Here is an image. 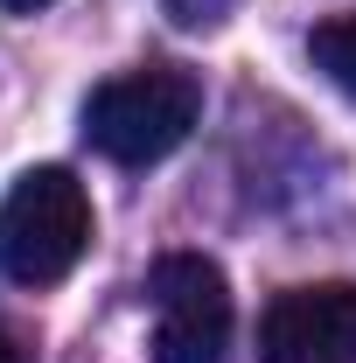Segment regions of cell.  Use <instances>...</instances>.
I'll return each instance as SVG.
<instances>
[{"label":"cell","mask_w":356,"mask_h":363,"mask_svg":"<svg viewBox=\"0 0 356 363\" xmlns=\"http://www.w3.org/2000/svg\"><path fill=\"white\" fill-rule=\"evenodd\" d=\"M308 56H314V70H321L335 91H350V98H356V14L321 21V28L308 35Z\"/></svg>","instance_id":"5b68a950"},{"label":"cell","mask_w":356,"mask_h":363,"mask_svg":"<svg viewBox=\"0 0 356 363\" xmlns=\"http://www.w3.org/2000/svg\"><path fill=\"white\" fill-rule=\"evenodd\" d=\"M259 363H356V286L314 279L272 294L259 321Z\"/></svg>","instance_id":"277c9868"},{"label":"cell","mask_w":356,"mask_h":363,"mask_svg":"<svg viewBox=\"0 0 356 363\" xmlns=\"http://www.w3.org/2000/svg\"><path fill=\"white\" fill-rule=\"evenodd\" d=\"M203 119V84L175 70V63H147L126 77H105L84 98V140L119 161V168H147L161 154H175Z\"/></svg>","instance_id":"6da1fadb"},{"label":"cell","mask_w":356,"mask_h":363,"mask_svg":"<svg viewBox=\"0 0 356 363\" xmlns=\"http://www.w3.org/2000/svg\"><path fill=\"white\" fill-rule=\"evenodd\" d=\"M230 286L203 252H168L154 266V363H223L230 350Z\"/></svg>","instance_id":"3957f363"},{"label":"cell","mask_w":356,"mask_h":363,"mask_svg":"<svg viewBox=\"0 0 356 363\" xmlns=\"http://www.w3.org/2000/svg\"><path fill=\"white\" fill-rule=\"evenodd\" d=\"M161 7L175 14L182 28H217V21L230 14V7H238V0H161Z\"/></svg>","instance_id":"8992f818"},{"label":"cell","mask_w":356,"mask_h":363,"mask_svg":"<svg viewBox=\"0 0 356 363\" xmlns=\"http://www.w3.org/2000/svg\"><path fill=\"white\" fill-rule=\"evenodd\" d=\"M0 363H28V357H21V335H14L7 321H0Z\"/></svg>","instance_id":"52a82bcc"},{"label":"cell","mask_w":356,"mask_h":363,"mask_svg":"<svg viewBox=\"0 0 356 363\" xmlns=\"http://www.w3.org/2000/svg\"><path fill=\"white\" fill-rule=\"evenodd\" d=\"M7 14H35V7H49V0H0Z\"/></svg>","instance_id":"ba28073f"},{"label":"cell","mask_w":356,"mask_h":363,"mask_svg":"<svg viewBox=\"0 0 356 363\" xmlns=\"http://www.w3.org/2000/svg\"><path fill=\"white\" fill-rule=\"evenodd\" d=\"M91 245V196L70 168H28L0 203V272L14 286H56Z\"/></svg>","instance_id":"7a4b0ae2"}]
</instances>
